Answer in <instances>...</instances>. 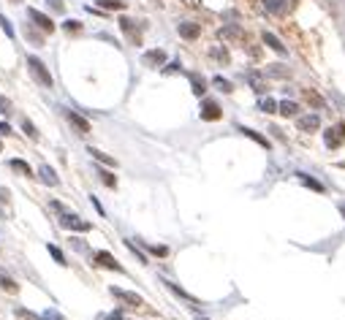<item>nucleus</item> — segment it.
I'll list each match as a JSON object with an SVG mask.
<instances>
[{
	"instance_id": "f257e3e1",
	"label": "nucleus",
	"mask_w": 345,
	"mask_h": 320,
	"mask_svg": "<svg viewBox=\"0 0 345 320\" xmlns=\"http://www.w3.org/2000/svg\"><path fill=\"white\" fill-rule=\"evenodd\" d=\"M27 71H30V76L36 79L38 84L44 87V90H52V87H55V79H52V73H49L47 63H44L41 57L27 55Z\"/></svg>"
},
{
	"instance_id": "f03ea898",
	"label": "nucleus",
	"mask_w": 345,
	"mask_h": 320,
	"mask_svg": "<svg viewBox=\"0 0 345 320\" xmlns=\"http://www.w3.org/2000/svg\"><path fill=\"white\" fill-rule=\"evenodd\" d=\"M345 141V122H337V125L326 128L324 130V144L326 149H340Z\"/></svg>"
},
{
	"instance_id": "7ed1b4c3",
	"label": "nucleus",
	"mask_w": 345,
	"mask_h": 320,
	"mask_svg": "<svg viewBox=\"0 0 345 320\" xmlns=\"http://www.w3.org/2000/svg\"><path fill=\"white\" fill-rule=\"evenodd\" d=\"M60 225H63L66 231H79V234H87V231H93V223L82 220L79 214H73V212H63Z\"/></svg>"
},
{
	"instance_id": "20e7f679",
	"label": "nucleus",
	"mask_w": 345,
	"mask_h": 320,
	"mask_svg": "<svg viewBox=\"0 0 345 320\" xmlns=\"http://www.w3.org/2000/svg\"><path fill=\"white\" fill-rule=\"evenodd\" d=\"M199 117L204 120V122H217V120L223 117L220 103L212 101V98H204V101H201V109H199Z\"/></svg>"
},
{
	"instance_id": "39448f33",
	"label": "nucleus",
	"mask_w": 345,
	"mask_h": 320,
	"mask_svg": "<svg viewBox=\"0 0 345 320\" xmlns=\"http://www.w3.org/2000/svg\"><path fill=\"white\" fill-rule=\"evenodd\" d=\"M166 60H169V55L163 49H147L141 55V65H147V68H163Z\"/></svg>"
},
{
	"instance_id": "423d86ee",
	"label": "nucleus",
	"mask_w": 345,
	"mask_h": 320,
	"mask_svg": "<svg viewBox=\"0 0 345 320\" xmlns=\"http://www.w3.org/2000/svg\"><path fill=\"white\" fill-rule=\"evenodd\" d=\"M27 16H30V19H33V25H36L41 33H49V36L55 33V22H52L47 14H41L38 8H27Z\"/></svg>"
},
{
	"instance_id": "0eeeda50",
	"label": "nucleus",
	"mask_w": 345,
	"mask_h": 320,
	"mask_svg": "<svg viewBox=\"0 0 345 320\" xmlns=\"http://www.w3.org/2000/svg\"><path fill=\"white\" fill-rule=\"evenodd\" d=\"M66 120H68V125L73 128V130L79 133V136H87L93 128H90V122L82 117V114H76V112H71V109H66Z\"/></svg>"
},
{
	"instance_id": "6e6552de",
	"label": "nucleus",
	"mask_w": 345,
	"mask_h": 320,
	"mask_svg": "<svg viewBox=\"0 0 345 320\" xmlns=\"http://www.w3.org/2000/svg\"><path fill=\"white\" fill-rule=\"evenodd\" d=\"M318 128H321V117H318V114H299V117H296V130L315 133Z\"/></svg>"
},
{
	"instance_id": "1a4fd4ad",
	"label": "nucleus",
	"mask_w": 345,
	"mask_h": 320,
	"mask_svg": "<svg viewBox=\"0 0 345 320\" xmlns=\"http://www.w3.org/2000/svg\"><path fill=\"white\" fill-rule=\"evenodd\" d=\"M109 293L114 296V299H120V301H125V304H131V307H139V304H144V299H141L139 293H134V290H123V288H109Z\"/></svg>"
},
{
	"instance_id": "9d476101",
	"label": "nucleus",
	"mask_w": 345,
	"mask_h": 320,
	"mask_svg": "<svg viewBox=\"0 0 345 320\" xmlns=\"http://www.w3.org/2000/svg\"><path fill=\"white\" fill-rule=\"evenodd\" d=\"M95 263L98 266H103V269H112V271H117V274H123V266L117 263V260H114V255L112 253H106V250H98V253H95Z\"/></svg>"
},
{
	"instance_id": "9b49d317",
	"label": "nucleus",
	"mask_w": 345,
	"mask_h": 320,
	"mask_svg": "<svg viewBox=\"0 0 345 320\" xmlns=\"http://www.w3.org/2000/svg\"><path fill=\"white\" fill-rule=\"evenodd\" d=\"M177 33L185 41H196L201 36V25L199 22H177Z\"/></svg>"
},
{
	"instance_id": "f8f14e48",
	"label": "nucleus",
	"mask_w": 345,
	"mask_h": 320,
	"mask_svg": "<svg viewBox=\"0 0 345 320\" xmlns=\"http://www.w3.org/2000/svg\"><path fill=\"white\" fill-rule=\"evenodd\" d=\"M264 5H267L269 14L283 16V14H288V11L294 8V0H264Z\"/></svg>"
},
{
	"instance_id": "ddd939ff",
	"label": "nucleus",
	"mask_w": 345,
	"mask_h": 320,
	"mask_svg": "<svg viewBox=\"0 0 345 320\" xmlns=\"http://www.w3.org/2000/svg\"><path fill=\"white\" fill-rule=\"evenodd\" d=\"M261 41H264V44H267L272 52H277L280 57H285V55H288V49H285V44H283V41H280L277 36H275V33L264 30V33H261Z\"/></svg>"
},
{
	"instance_id": "4468645a",
	"label": "nucleus",
	"mask_w": 345,
	"mask_h": 320,
	"mask_svg": "<svg viewBox=\"0 0 345 320\" xmlns=\"http://www.w3.org/2000/svg\"><path fill=\"white\" fill-rule=\"evenodd\" d=\"M294 177H296L299 182L304 185V188L315 190V193H326V185H324V182H318V179H315V177H310V174H304V171H296Z\"/></svg>"
},
{
	"instance_id": "2eb2a0df",
	"label": "nucleus",
	"mask_w": 345,
	"mask_h": 320,
	"mask_svg": "<svg viewBox=\"0 0 345 320\" xmlns=\"http://www.w3.org/2000/svg\"><path fill=\"white\" fill-rule=\"evenodd\" d=\"M237 130L242 133V136H247V138H250V141H256L258 147H264V149H269V147H272V144H269V138H267V136H261V133H258V130H253V128L237 125Z\"/></svg>"
},
{
	"instance_id": "dca6fc26",
	"label": "nucleus",
	"mask_w": 345,
	"mask_h": 320,
	"mask_svg": "<svg viewBox=\"0 0 345 320\" xmlns=\"http://www.w3.org/2000/svg\"><path fill=\"white\" fill-rule=\"evenodd\" d=\"M87 152H90V158H93V160H98L101 166H106V168H117V160H114L112 155L101 152V149H95V147H87Z\"/></svg>"
},
{
	"instance_id": "f3484780",
	"label": "nucleus",
	"mask_w": 345,
	"mask_h": 320,
	"mask_svg": "<svg viewBox=\"0 0 345 320\" xmlns=\"http://www.w3.org/2000/svg\"><path fill=\"white\" fill-rule=\"evenodd\" d=\"M188 79H191V90H193V95H204V92H207V79L204 76H201V73H196V71H193V73H188Z\"/></svg>"
},
{
	"instance_id": "a211bd4d",
	"label": "nucleus",
	"mask_w": 345,
	"mask_h": 320,
	"mask_svg": "<svg viewBox=\"0 0 345 320\" xmlns=\"http://www.w3.org/2000/svg\"><path fill=\"white\" fill-rule=\"evenodd\" d=\"M160 282H163V285H166V288H169V290H171V293H174V296H180V299H185V301H188V304H193V307H199V299H196V296H191V293H185V290H182V288H180V285H174V282H169V280H160Z\"/></svg>"
},
{
	"instance_id": "6ab92c4d",
	"label": "nucleus",
	"mask_w": 345,
	"mask_h": 320,
	"mask_svg": "<svg viewBox=\"0 0 345 320\" xmlns=\"http://www.w3.org/2000/svg\"><path fill=\"white\" fill-rule=\"evenodd\" d=\"M8 168H11V171H16V174H22V177H30V174H33L30 163L22 160V158H11L8 160Z\"/></svg>"
},
{
	"instance_id": "aec40b11",
	"label": "nucleus",
	"mask_w": 345,
	"mask_h": 320,
	"mask_svg": "<svg viewBox=\"0 0 345 320\" xmlns=\"http://www.w3.org/2000/svg\"><path fill=\"white\" fill-rule=\"evenodd\" d=\"M267 73L269 79H291V68H285V65H277V63H275V65H267Z\"/></svg>"
},
{
	"instance_id": "412c9836",
	"label": "nucleus",
	"mask_w": 345,
	"mask_h": 320,
	"mask_svg": "<svg viewBox=\"0 0 345 320\" xmlns=\"http://www.w3.org/2000/svg\"><path fill=\"white\" fill-rule=\"evenodd\" d=\"M120 30L123 33H128L131 36V41H136V44H139V33H136V25H134V19H131V16H120Z\"/></svg>"
},
{
	"instance_id": "4be33fe9",
	"label": "nucleus",
	"mask_w": 345,
	"mask_h": 320,
	"mask_svg": "<svg viewBox=\"0 0 345 320\" xmlns=\"http://www.w3.org/2000/svg\"><path fill=\"white\" fill-rule=\"evenodd\" d=\"M277 112L283 114V117H299V103L296 101H280Z\"/></svg>"
},
{
	"instance_id": "5701e85b",
	"label": "nucleus",
	"mask_w": 345,
	"mask_h": 320,
	"mask_svg": "<svg viewBox=\"0 0 345 320\" xmlns=\"http://www.w3.org/2000/svg\"><path fill=\"white\" fill-rule=\"evenodd\" d=\"M304 101H307V103H310V106H313V109H321V112H324V109H326V101H324V98H321V95H318V92H315V90H310V87H307V90H304Z\"/></svg>"
},
{
	"instance_id": "b1692460",
	"label": "nucleus",
	"mask_w": 345,
	"mask_h": 320,
	"mask_svg": "<svg viewBox=\"0 0 345 320\" xmlns=\"http://www.w3.org/2000/svg\"><path fill=\"white\" fill-rule=\"evenodd\" d=\"M38 174H41V182L49 185V188H57V185H60V179L55 177V171H52L49 166H41V168H38Z\"/></svg>"
},
{
	"instance_id": "393cba45",
	"label": "nucleus",
	"mask_w": 345,
	"mask_h": 320,
	"mask_svg": "<svg viewBox=\"0 0 345 320\" xmlns=\"http://www.w3.org/2000/svg\"><path fill=\"white\" fill-rule=\"evenodd\" d=\"M25 38L30 41L33 46H44V33L33 30V25H27V22H25Z\"/></svg>"
},
{
	"instance_id": "a878e982",
	"label": "nucleus",
	"mask_w": 345,
	"mask_h": 320,
	"mask_svg": "<svg viewBox=\"0 0 345 320\" xmlns=\"http://www.w3.org/2000/svg\"><path fill=\"white\" fill-rule=\"evenodd\" d=\"M95 174L101 177V182L106 185V188H112V190L117 188V177H114V174L109 171V168H95Z\"/></svg>"
},
{
	"instance_id": "bb28decb",
	"label": "nucleus",
	"mask_w": 345,
	"mask_h": 320,
	"mask_svg": "<svg viewBox=\"0 0 345 320\" xmlns=\"http://www.w3.org/2000/svg\"><path fill=\"white\" fill-rule=\"evenodd\" d=\"M220 38H234V41H242V38H245V33L239 30L237 25H228V27H223V30H220Z\"/></svg>"
},
{
	"instance_id": "cd10ccee",
	"label": "nucleus",
	"mask_w": 345,
	"mask_h": 320,
	"mask_svg": "<svg viewBox=\"0 0 345 320\" xmlns=\"http://www.w3.org/2000/svg\"><path fill=\"white\" fill-rule=\"evenodd\" d=\"M22 130H25V136H30L33 141H38V138H41V133L36 130V125H33L27 117H22Z\"/></svg>"
},
{
	"instance_id": "c85d7f7f",
	"label": "nucleus",
	"mask_w": 345,
	"mask_h": 320,
	"mask_svg": "<svg viewBox=\"0 0 345 320\" xmlns=\"http://www.w3.org/2000/svg\"><path fill=\"white\" fill-rule=\"evenodd\" d=\"M0 288H3V290H8V293H19V285L11 280L8 274H3V271H0Z\"/></svg>"
},
{
	"instance_id": "c756f323",
	"label": "nucleus",
	"mask_w": 345,
	"mask_h": 320,
	"mask_svg": "<svg viewBox=\"0 0 345 320\" xmlns=\"http://www.w3.org/2000/svg\"><path fill=\"white\" fill-rule=\"evenodd\" d=\"M98 5L103 11H123L125 8V0H98Z\"/></svg>"
},
{
	"instance_id": "7c9ffc66",
	"label": "nucleus",
	"mask_w": 345,
	"mask_h": 320,
	"mask_svg": "<svg viewBox=\"0 0 345 320\" xmlns=\"http://www.w3.org/2000/svg\"><path fill=\"white\" fill-rule=\"evenodd\" d=\"M147 253L149 255H158V258H169L171 250L166 247V244H147Z\"/></svg>"
},
{
	"instance_id": "2f4dec72",
	"label": "nucleus",
	"mask_w": 345,
	"mask_h": 320,
	"mask_svg": "<svg viewBox=\"0 0 345 320\" xmlns=\"http://www.w3.org/2000/svg\"><path fill=\"white\" fill-rule=\"evenodd\" d=\"M209 55L215 57V60L220 63V65H228V63H231V57H228V52H226V49H220V46H215V49H209Z\"/></svg>"
},
{
	"instance_id": "473e14b6",
	"label": "nucleus",
	"mask_w": 345,
	"mask_h": 320,
	"mask_svg": "<svg viewBox=\"0 0 345 320\" xmlns=\"http://www.w3.org/2000/svg\"><path fill=\"white\" fill-rule=\"evenodd\" d=\"M125 247H128V250H131V253H134V255H136V260H139V263H144V266L149 263V260H147V255H144V253H141V250H139V247H136V244H134V242H131V239H125Z\"/></svg>"
},
{
	"instance_id": "72a5a7b5",
	"label": "nucleus",
	"mask_w": 345,
	"mask_h": 320,
	"mask_svg": "<svg viewBox=\"0 0 345 320\" xmlns=\"http://www.w3.org/2000/svg\"><path fill=\"white\" fill-rule=\"evenodd\" d=\"M250 87H253V92H258V95H264V92L269 90L267 81H264L261 76H250Z\"/></svg>"
},
{
	"instance_id": "f704fd0d",
	"label": "nucleus",
	"mask_w": 345,
	"mask_h": 320,
	"mask_svg": "<svg viewBox=\"0 0 345 320\" xmlns=\"http://www.w3.org/2000/svg\"><path fill=\"white\" fill-rule=\"evenodd\" d=\"M258 109H261L264 114H272V112H277V103H275L272 98H261V101H258Z\"/></svg>"
},
{
	"instance_id": "c9c22d12",
	"label": "nucleus",
	"mask_w": 345,
	"mask_h": 320,
	"mask_svg": "<svg viewBox=\"0 0 345 320\" xmlns=\"http://www.w3.org/2000/svg\"><path fill=\"white\" fill-rule=\"evenodd\" d=\"M212 84H215L220 92H234V84L228 79H223V76H215V79H212Z\"/></svg>"
},
{
	"instance_id": "e433bc0d",
	"label": "nucleus",
	"mask_w": 345,
	"mask_h": 320,
	"mask_svg": "<svg viewBox=\"0 0 345 320\" xmlns=\"http://www.w3.org/2000/svg\"><path fill=\"white\" fill-rule=\"evenodd\" d=\"M49 255H52V258H55L60 266H66V263H68V260H66V255H63V250L57 247V244H49Z\"/></svg>"
},
{
	"instance_id": "4c0bfd02",
	"label": "nucleus",
	"mask_w": 345,
	"mask_h": 320,
	"mask_svg": "<svg viewBox=\"0 0 345 320\" xmlns=\"http://www.w3.org/2000/svg\"><path fill=\"white\" fill-rule=\"evenodd\" d=\"M14 315L19 318V320H44V318H38V315H33V312H27V310H22V307H16L14 310Z\"/></svg>"
},
{
	"instance_id": "58836bf2",
	"label": "nucleus",
	"mask_w": 345,
	"mask_h": 320,
	"mask_svg": "<svg viewBox=\"0 0 345 320\" xmlns=\"http://www.w3.org/2000/svg\"><path fill=\"white\" fill-rule=\"evenodd\" d=\"M63 30H66V33H79V30H82V22L68 19V22H63Z\"/></svg>"
},
{
	"instance_id": "ea45409f",
	"label": "nucleus",
	"mask_w": 345,
	"mask_h": 320,
	"mask_svg": "<svg viewBox=\"0 0 345 320\" xmlns=\"http://www.w3.org/2000/svg\"><path fill=\"white\" fill-rule=\"evenodd\" d=\"M0 30H3V33H5V36H8V38H14V27H11V22L5 19L3 14H0Z\"/></svg>"
},
{
	"instance_id": "a19ab883",
	"label": "nucleus",
	"mask_w": 345,
	"mask_h": 320,
	"mask_svg": "<svg viewBox=\"0 0 345 320\" xmlns=\"http://www.w3.org/2000/svg\"><path fill=\"white\" fill-rule=\"evenodd\" d=\"M174 71H182V63H180V60H171V63H166L163 73H174Z\"/></svg>"
},
{
	"instance_id": "79ce46f5",
	"label": "nucleus",
	"mask_w": 345,
	"mask_h": 320,
	"mask_svg": "<svg viewBox=\"0 0 345 320\" xmlns=\"http://www.w3.org/2000/svg\"><path fill=\"white\" fill-rule=\"evenodd\" d=\"M68 242H71V247H73V250H79V253H87V244H84L82 239H76V236H71Z\"/></svg>"
},
{
	"instance_id": "37998d69",
	"label": "nucleus",
	"mask_w": 345,
	"mask_h": 320,
	"mask_svg": "<svg viewBox=\"0 0 345 320\" xmlns=\"http://www.w3.org/2000/svg\"><path fill=\"white\" fill-rule=\"evenodd\" d=\"M47 5L52 11H57V14H63V11H66V5H63V0H47Z\"/></svg>"
},
{
	"instance_id": "c03bdc74",
	"label": "nucleus",
	"mask_w": 345,
	"mask_h": 320,
	"mask_svg": "<svg viewBox=\"0 0 345 320\" xmlns=\"http://www.w3.org/2000/svg\"><path fill=\"white\" fill-rule=\"evenodd\" d=\"M0 114H11V101L5 95H0Z\"/></svg>"
},
{
	"instance_id": "a18cd8bd",
	"label": "nucleus",
	"mask_w": 345,
	"mask_h": 320,
	"mask_svg": "<svg viewBox=\"0 0 345 320\" xmlns=\"http://www.w3.org/2000/svg\"><path fill=\"white\" fill-rule=\"evenodd\" d=\"M90 203H93V206H95V212H98L101 217H103V206H101V201L95 198V195H90Z\"/></svg>"
},
{
	"instance_id": "49530a36",
	"label": "nucleus",
	"mask_w": 345,
	"mask_h": 320,
	"mask_svg": "<svg viewBox=\"0 0 345 320\" xmlns=\"http://www.w3.org/2000/svg\"><path fill=\"white\" fill-rule=\"evenodd\" d=\"M0 133H3V136H8V133H11V128H8V122H0Z\"/></svg>"
},
{
	"instance_id": "de8ad7c7",
	"label": "nucleus",
	"mask_w": 345,
	"mask_h": 320,
	"mask_svg": "<svg viewBox=\"0 0 345 320\" xmlns=\"http://www.w3.org/2000/svg\"><path fill=\"white\" fill-rule=\"evenodd\" d=\"M103 320H123V312H112V315H106Z\"/></svg>"
},
{
	"instance_id": "09e8293b",
	"label": "nucleus",
	"mask_w": 345,
	"mask_h": 320,
	"mask_svg": "<svg viewBox=\"0 0 345 320\" xmlns=\"http://www.w3.org/2000/svg\"><path fill=\"white\" fill-rule=\"evenodd\" d=\"M340 214H343V217H345V201L340 203Z\"/></svg>"
},
{
	"instance_id": "8fccbe9b",
	"label": "nucleus",
	"mask_w": 345,
	"mask_h": 320,
	"mask_svg": "<svg viewBox=\"0 0 345 320\" xmlns=\"http://www.w3.org/2000/svg\"><path fill=\"white\" fill-rule=\"evenodd\" d=\"M199 320H209V318H199Z\"/></svg>"
},
{
	"instance_id": "3c124183",
	"label": "nucleus",
	"mask_w": 345,
	"mask_h": 320,
	"mask_svg": "<svg viewBox=\"0 0 345 320\" xmlns=\"http://www.w3.org/2000/svg\"><path fill=\"white\" fill-rule=\"evenodd\" d=\"M0 149H3V144H0Z\"/></svg>"
}]
</instances>
